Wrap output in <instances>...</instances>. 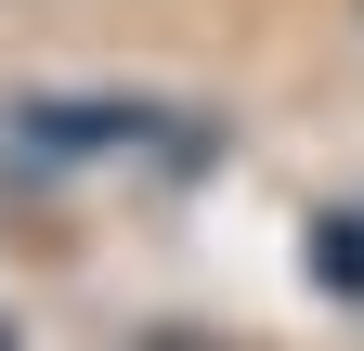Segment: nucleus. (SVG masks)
Segmentation results:
<instances>
[{
  "instance_id": "1",
  "label": "nucleus",
  "mask_w": 364,
  "mask_h": 351,
  "mask_svg": "<svg viewBox=\"0 0 364 351\" xmlns=\"http://www.w3.org/2000/svg\"><path fill=\"white\" fill-rule=\"evenodd\" d=\"M312 274H326V286H351V299H364V222H326V234H312Z\"/></svg>"
}]
</instances>
